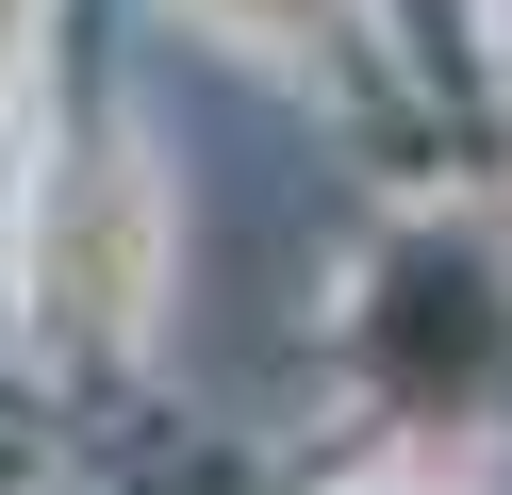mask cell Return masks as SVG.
<instances>
[{"label": "cell", "instance_id": "6da1fadb", "mask_svg": "<svg viewBox=\"0 0 512 495\" xmlns=\"http://www.w3.org/2000/svg\"><path fill=\"white\" fill-rule=\"evenodd\" d=\"M133 297H149V182L100 165L83 182V314H133Z\"/></svg>", "mask_w": 512, "mask_h": 495}, {"label": "cell", "instance_id": "7a4b0ae2", "mask_svg": "<svg viewBox=\"0 0 512 495\" xmlns=\"http://www.w3.org/2000/svg\"><path fill=\"white\" fill-rule=\"evenodd\" d=\"M232 17H265V33H298V17H314V0H232Z\"/></svg>", "mask_w": 512, "mask_h": 495}]
</instances>
